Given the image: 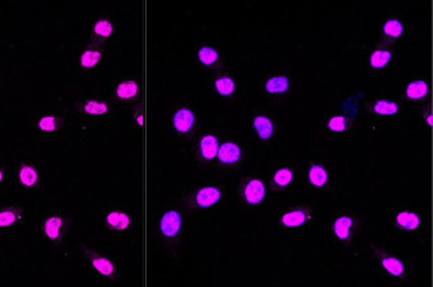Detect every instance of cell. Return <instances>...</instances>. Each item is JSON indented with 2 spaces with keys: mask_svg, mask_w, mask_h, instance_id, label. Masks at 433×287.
<instances>
[{
  "mask_svg": "<svg viewBox=\"0 0 433 287\" xmlns=\"http://www.w3.org/2000/svg\"><path fill=\"white\" fill-rule=\"evenodd\" d=\"M182 229V215L176 210H169L160 219V231L164 237L174 238Z\"/></svg>",
  "mask_w": 433,
  "mask_h": 287,
  "instance_id": "6da1fadb",
  "label": "cell"
},
{
  "mask_svg": "<svg viewBox=\"0 0 433 287\" xmlns=\"http://www.w3.org/2000/svg\"><path fill=\"white\" fill-rule=\"evenodd\" d=\"M244 198L249 204H257L266 198V186L262 180L253 178L245 184L244 188Z\"/></svg>",
  "mask_w": 433,
  "mask_h": 287,
  "instance_id": "7a4b0ae2",
  "label": "cell"
},
{
  "mask_svg": "<svg viewBox=\"0 0 433 287\" xmlns=\"http://www.w3.org/2000/svg\"><path fill=\"white\" fill-rule=\"evenodd\" d=\"M217 158L221 163H225V165H233L236 162H239V159L241 158V150L236 143L227 142L223 143V145L219 147V151H217Z\"/></svg>",
  "mask_w": 433,
  "mask_h": 287,
  "instance_id": "3957f363",
  "label": "cell"
},
{
  "mask_svg": "<svg viewBox=\"0 0 433 287\" xmlns=\"http://www.w3.org/2000/svg\"><path fill=\"white\" fill-rule=\"evenodd\" d=\"M309 212L304 208H296V210L288 211L281 217V225L288 229L292 227H300L309 221Z\"/></svg>",
  "mask_w": 433,
  "mask_h": 287,
  "instance_id": "277c9868",
  "label": "cell"
},
{
  "mask_svg": "<svg viewBox=\"0 0 433 287\" xmlns=\"http://www.w3.org/2000/svg\"><path fill=\"white\" fill-rule=\"evenodd\" d=\"M195 124V116L194 112L188 110V108H182L174 116V127L179 132H188V131L194 127Z\"/></svg>",
  "mask_w": 433,
  "mask_h": 287,
  "instance_id": "5b68a950",
  "label": "cell"
},
{
  "mask_svg": "<svg viewBox=\"0 0 433 287\" xmlns=\"http://www.w3.org/2000/svg\"><path fill=\"white\" fill-rule=\"evenodd\" d=\"M395 223L396 226H399L401 230H417L420 223H421V219L418 217L416 212H412V211L403 210L400 211L399 214L395 217Z\"/></svg>",
  "mask_w": 433,
  "mask_h": 287,
  "instance_id": "8992f818",
  "label": "cell"
},
{
  "mask_svg": "<svg viewBox=\"0 0 433 287\" xmlns=\"http://www.w3.org/2000/svg\"><path fill=\"white\" fill-rule=\"evenodd\" d=\"M221 198V191L216 187H204L196 194V203L200 207H211Z\"/></svg>",
  "mask_w": 433,
  "mask_h": 287,
  "instance_id": "52a82bcc",
  "label": "cell"
},
{
  "mask_svg": "<svg viewBox=\"0 0 433 287\" xmlns=\"http://www.w3.org/2000/svg\"><path fill=\"white\" fill-rule=\"evenodd\" d=\"M354 226V219L348 215L338 217L333 223V233L338 241H348L351 237V229Z\"/></svg>",
  "mask_w": 433,
  "mask_h": 287,
  "instance_id": "ba28073f",
  "label": "cell"
},
{
  "mask_svg": "<svg viewBox=\"0 0 433 287\" xmlns=\"http://www.w3.org/2000/svg\"><path fill=\"white\" fill-rule=\"evenodd\" d=\"M253 127H255L258 138L263 139V140L271 139L272 135H274V123L271 122L270 118H267L264 115H258V116L253 119Z\"/></svg>",
  "mask_w": 433,
  "mask_h": 287,
  "instance_id": "9c48e42d",
  "label": "cell"
},
{
  "mask_svg": "<svg viewBox=\"0 0 433 287\" xmlns=\"http://www.w3.org/2000/svg\"><path fill=\"white\" fill-rule=\"evenodd\" d=\"M268 94H284L289 90V79L287 77H274L268 79L264 86Z\"/></svg>",
  "mask_w": 433,
  "mask_h": 287,
  "instance_id": "30bf717a",
  "label": "cell"
},
{
  "mask_svg": "<svg viewBox=\"0 0 433 287\" xmlns=\"http://www.w3.org/2000/svg\"><path fill=\"white\" fill-rule=\"evenodd\" d=\"M308 179L315 187H323L328 182V172L323 166L313 165L308 171Z\"/></svg>",
  "mask_w": 433,
  "mask_h": 287,
  "instance_id": "8fae6325",
  "label": "cell"
},
{
  "mask_svg": "<svg viewBox=\"0 0 433 287\" xmlns=\"http://www.w3.org/2000/svg\"><path fill=\"white\" fill-rule=\"evenodd\" d=\"M200 151L205 159H213L219 151V143L213 135H205L200 142Z\"/></svg>",
  "mask_w": 433,
  "mask_h": 287,
  "instance_id": "7c38bea8",
  "label": "cell"
},
{
  "mask_svg": "<svg viewBox=\"0 0 433 287\" xmlns=\"http://www.w3.org/2000/svg\"><path fill=\"white\" fill-rule=\"evenodd\" d=\"M107 223H108V226L115 230H126L131 225V219L124 212L112 211V212L107 215Z\"/></svg>",
  "mask_w": 433,
  "mask_h": 287,
  "instance_id": "4fadbf2b",
  "label": "cell"
},
{
  "mask_svg": "<svg viewBox=\"0 0 433 287\" xmlns=\"http://www.w3.org/2000/svg\"><path fill=\"white\" fill-rule=\"evenodd\" d=\"M381 266L393 276H401L405 272L403 262L395 257H388L387 255V257L381 258Z\"/></svg>",
  "mask_w": 433,
  "mask_h": 287,
  "instance_id": "5bb4252c",
  "label": "cell"
},
{
  "mask_svg": "<svg viewBox=\"0 0 433 287\" xmlns=\"http://www.w3.org/2000/svg\"><path fill=\"white\" fill-rule=\"evenodd\" d=\"M407 96L412 100H418L425 98L428 94V85L424 81H414L407 87Z\"/></svg>",
  "mask_w": 433,
  "mask_h": 287,
  "instance_id": "9a60e30c",
  "label": "cell"
},
{
  "mask_svg": "<svg viewBox=\"0 0 433 287\" xmlns=\"http://www.w3.org/2000/svg\"><path fill=\"white\" fill-rule=\"evenodd\" d=\"M392 59L391 51L376 50L369 57V63L373 68H384Z\"/></svg>",
  "mask_w": 433,
  "mask_h": 287,
  "instance_id": "2e32d148",
  "label": "cell"
},
{
  "mask_svg": "<svg viewBox=\"0 0 433 287\" xmlns=\"http://www.w3.org/2000/svg\"><path fill=\"white\" fill-rule=\"evenodd\" d=\"M137 91H139V87L135 82L129 81V82H123L120 83L116 90V94L120 99H131L133 96L136 95Z\"/></svg>",
  "mask_w": 433,
  "mask_h": 287,
  "instance_id": "e0dca14e",
  "label": "cell"
},
{
  "mask_svg": "<svg viewBox=\"0 0 433 287\" xmlns=\"http://www.w3.org/2000/svg\"><path fill=\"white\" fill-rule=\"evenodd\" d=\"M383 31L389 38H399L404 31L403 23L397 19H389L384 23Z\"/></svg>",
  "mask_w": 433,
  "mask_h": 287,
  "instance_id": "ac0fdd59",
  "label": "cell"
},
{
  "mask_svg": "<svg viewBox=\"0 0 433 287\" xmlns=\"http://www.w3.org/2000/svg\"><path fill=\"white\" fill-rule=\"evenodd\" d=\"M373 111L379 115H395L399 111V107L395 102L389 100H377L376 104L373 106Z\"/></svg>",
  "mask_w": 433,
  "mask_h": 287,
  "instance_id": "d6986e66",
  "label": "cell"
},
{
  "mask_svg": "<svg viewBox=\"0 0 433 287\" xmlns=\"http://www.w3.org/2000/svg\"><path fill=\"white\" fill-rule=\"evenodd\" d=\"M215 87H216V91L220 94V95L228 96L231 94H233L235 91V82L233 79L228 77L224 78H219L216 82H215Z\"/></svg>",
  "mask_w": 433,
  "mask_h": 287,
  "instance_id": "ffe728a7",
  "label": "cell"
},
{
  "mask_svg": "<svg viewBox=\"0 0 433 287\" xmlns=\"http://www.w3.org/2000/svg\"><path fill=\"white\" fill-rule=\"evenodd\" d=\"M293 179V172L288 169V167H283V169H279L278 171L275 172L274 175V182L276 186L279 187H285L291 184Z\"/></svg>",
  "mask_w": 433,
  "mask_h": 287,
  "instance_id": "44dd1931",
  "label": "cell"
},
{
  "mask_svg": "<svg viewBox=\"0 0 433 287\" xmlns=\"http://www.w3.org/2000/svg\"><path fill=\"white\" fill-rule=\"evenodd\" d=\"M60 229H61V219L57 218V217H52L46 222L44 225V231H46L47 237L51 238V239H57L59 235H60Z\"/></svg>",
  "mask_w": 433,
  "mask_h": 287,
  "instance_id": "7402d4cb",
  "label": "cell"
},
{
  "mask_svg": "<svg viewBox=\"0 0 433 287\" xmlns=\"http://www.w3.org/2000/svg\"><path fill=\"white\" fill-rule=\"evenodd\" d=\"M19 176L20 182H22L24 186H27V187H31V186H34V184L38 182V172L35 171L32 167H30V166H23V167L20 169Z\"/></svg>",
  "mask_w": 433,
  "mask_h": 287,
  "instance_id": "603a6c76",
  "label": "cell"
},
{
  "mask_svg": "<svg viewBox=\"0 0 433 287\" xmlns=\"http://www.w3.org/2000/svg\"><path fill=\"white\" fill-rule=\"evenodd\" d=\"M92 264L95 266V268L103 275H112V272L115 271L114 264L111 263L110 260L102 257H95L92 259Z\"/></svg>",
  "mask_w": 433,
  "mask_h": 287,
  "instance_id": "cb8c5ba5",
  "label": "cell"
},
{
  "mask_svg": "<svg viewBox=\"0 0 433 287\" xmlns=\"http://www.w3.org/2000/svg\"><path fill=\"white\" fill-rule=\"evenodd\" d=\"M198 56L199 60L202 61L203 64L211 65L213 64V63H216L219 55H217V51L211 48V47H203V48L199 50Z\"/></svg>",
  "mask_w": 433,
  "mask_h": 287,
  "instance_id": "d4e9b609",
  "label": "cell"
},
{
  "mask_svg": "<svg viewBox=\"0 0 433 287\" xmlns=\"http://www.w3.org/2000/svg\"><path fill=\"white\" fill-rule=\"evenodd\" d=\"M100 57H102V55H100L99 51L88 50L80 56V64L83 65V67H85V68H91V67L98 64V61L100 60Z\"/></svg>",
  "mask_w": 433,
  "mask_h": 287,
  "instance_id": "484cf974",
  "label": "cell"
},
{
  "mask_svg": "<svg viewBox=\"0 0 433 287\" xmlns=\"http://www.w3.org/2000/svg\"><path fill=\"white\" fill-rule=\"evenodd\" d=\"M328 128L334 132H342L345 131L347 128V120L344 116L341 115H336V116H332L329 120H328Z\"/></svg>",
  "mask_w": 433,
  "mask_h": 287,
  "instance_id": "4316f807",
  "label": "cell"
},
{
  "mask_svg": "<svg viewBox=\"0 0 433 287\" xmlns=\"http://www.w3.org/2000/svg\"><path fill=\"white\" fill-rule=\"evenodd\" d=\"M84 110L88 114H94V115H103L108 111V106L106 103H102V102H96V100H91L88 102L85 106H84Z\"/></svg>",
  "mask_w": 433,
  "mask_h": 287,
  "instance_id": "83f0119b",
  "label": "cell"
},
{
  "mask_svg": "<svg viewBox=\"0 0 433 287\" xmlns=\"http://www.w3.org/2000/svg\"><path fill=\"white\" fill-rule=\"evenodd\" d=\"M95 32L99 36L103 38H107L112 34V24L108 22V20H99L98 23L95 24Z\"/></svg>",
  "mask_w": 433,
  "mask_h": 287,
  "instance_id": "f1b7e54d",
  "label": "cell"
},
{
  "mask_svg": "<svg viewBox=\"0 0 433 287\" xmlns=\"http://www.w3.org/2000/svg\"><path fill=\"white\" fill-rule=\"evenodd\" d=\"M39 127H40V130L50 132V131L55 130V127H56V120H55L53 116H44V118L40 119Z\"/></svg>",
  "mask_w": 433,
  "mask_h": 287,
  "instance_id": "f546056e",
  "label": "cell"
},
{
  "mask_svg": "<svg viewBox=\"0 0 433 287\" xmlns=\"http://www.w3.org/2000/svg\"><path fill=\"white\" fill-rule=\"evenodd\" d=\"M16 221V214L14 211H2L0 212V227L10 226Z\"/></svg>",
  "mask_w": 433,
  "mask_h": 287,
  "instance_id": "4dcf8cb0",
  "label": "cell"
},
{
  "mask_svg": "<svg viewBox=\"0 0 433 287\" xmlns=\"http://www.w3.org/2000/svg\"><path fill=\"white\" fill-rule=\"evenodd\" d=\"M426 123H428L429 126H432V115H428V118H426Z\"/></svg>",
  "mask_w": 433,
  "mask_h": 287,
  "instance_id": "1f68e13d",
  "label": "cell"
},
{
  "mask_svg": "<svg viewBox=\"0 0 433 287\" xmlns=\"http://www.w3.org/2000/svg\"><path fill=\"white\" fill-rule=\"evenodd\" d=\"M2 179H3V172L0 171V182H2Z\"/></svg>",
  "mask_w": 433,
  "mask_h": 287,
  "instance_id": "d6a6232c",
  "label": "cell"
}]
</instances>
